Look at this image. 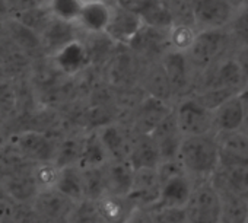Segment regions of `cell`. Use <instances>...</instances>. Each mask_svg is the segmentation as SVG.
Masks as SVG:
<instances>
[{
	"instance_id": "277c9868",
	"label": "cell",
	"mask_w": 248,
	"mask_h": 223,
	"mask_svg": "<svg viewBox=\"0 0 248 223\" xmlns=\"http://www.w3.org/2000/svg\"><path fill=\"white\" fill-rule=\"evenodd\" d=\"M78 203L60 193L57 188H46L38 191L30 203L31 210L50 223H69Z\"/></svg>"
},
{
	"instance_id": "836d02e7",
	"label": "cell",
	"mask_w": 248,
	"mask_h": 223,
	"mask_svg": "<svg viewBox=\"0 0 248 223\" xmlns=\"http://www.w3.org/2000/svg\"><path fill=\"white\" fill-rule=\"evenodd\" d=\"M16 206L18 203L6 193V190L2 185H0V223H3L8 217H11Z\"/></svg>"
},
{
	"instance_id": "d6986e66",
	"label": "cell",
	"mask_w": 248,
	"mask_h": 223,
	"mask_svg": "<svg viewBox=\"0 0 248 223\" xmlns=\"http://www.w3.org/2000/svg\"><path fill=\"white\" fill-rule=\"evenodd\" d=\"M60 193L67 195L76 203H80L85 200V191H83V177L82 169L79 165L64 166L60 168V174L56 182V187Z\"/></svg>"
},
{
	"instance_id": "8fae6325",
	"label": "cell",
	"mask_w": 248,
	"mask_h": 223,
	"mask_svg": "<svg viewBox=\"0 0 248 223\" xmlns=\"http://www.w3.org/2000/svg\"><path fill=\"white\" fill-rule=\"evenodd\" d=\"M143 21L138 14H133L115 3L112 9L111 22L105 35L109 37L112 41L127 44L136 38V35L143 30Z\"/></svg>"
},
{
	"instance_id": "8992f818",
	"label": "cell",
	"mask_w": 248,
	"mask_h": 223,
	"mask_svg": "<svg viewBox=\"0 0 248 223\" xmlns=\"http://www.w3.org/2000/svg\"><path fill=\"white\" fill-rule=\"evenodd\" d=\"M25 159L32 164L54 162L57 146L48 139V136L38 132H24L14 134L8 140Z\"/></svg>"
},
{
	"instance_id": "5b68a950",
	"label": "cell",
	"mask_w": 248,
	"mask_h": 223,
	"mask_svg": "<svg viewBox=\"0 0 248 223\" xmlns=\"http://www.w3.org/2000/svg\"><path fill=\"white\" fill-rule=\"evenodd\" d=\"M194 24L200 31L223 30L229 25L236 6L229 0H191Z\"/></svg>"
},
{
	"instance_id": "f1b7e54d",
	"label": "cell",
	"mask_w": 248,
	"mask_h": 223,
	"mask_svg": "<svg viewBox=\"0 0 248 223\" xmlns=\"http://www.w3.org/2000/svg\"><path fill=\"white\" fill-rule=\"evenodd\" d=\"M82 146H83V140L82 142H76V140L63 142L62 145L57 146V153H56V158H54V164L59 168L79 165L80 155H82Z\"/></svg>"
},
{
	"instance_id": "6da1fadb",
	"label": "cell",
	"mask_w": 248,
	"mask_h": 223,
	"mask_svg": "<svg viewBox=\"0 0 248 223\" xmlns=\"http://www.w3.org/2000/svg\"><path fill=\"white\" fill-rule=\"evenodd\" d=\"M178 159L191 178L210 179L220 165V148L216 134L184 136Z\"/></svg>"
},
{
	"instance_id": "7a4b0ae2",
	"label": "cell",
	"mask_w": 248,
	"mask_h": 223,
	"mask_svg": "<svg viewBox=\"0 0 248 223\" xmlns=\"http://www.w3.org/2000/svg\"><path fill=\"white\" fill-rule=\"evenodd\" d=\"M184 211L187 223H220L222 195L212 178L194 184Z\"/></svg>"
},
{
	"instance_id": "8d00e7d4",
	"label": "cell",
	"mask_w": 248,
	"mask_h": 223,
	"mask_svg": "<svg viewBox=\"0 0 248 223\" xmlns=\"http://www.w3.org/2000/svg\"><path fill=\"white\" fill-rule=\"evenodd\" d=\"M9 12V0H0V16L8 15Z\"/></svg>"
},
{
	"instance_id": "5bb4252c",
	"label": "cell",
	"mask_w": 248,
	"mask_h": 223,
	"mask_svg": "<svg viewBox=\"0 0 248 223\" xmlns=\"http://www.w3.org/2000/svg\"><path fill=\"white\" fill-rule=\"evenodd\" d=\"M105 175H107V185L108 194L124 195L130 194L133 178H135V168L129 162V159H111L105 164Z\"/></svg>"
},
{
	"instance_id": "7c38bea8",
	"label": "cell",
	"mask_w": 248,
	"mask_h": 223,
	"mask_svg": "<svg viewBox=\"0 0 248 223\" xmlns=\"http://www.w3.org/2000/svg\"><path fill=\"white\" fill-rule=\"evenodd\" d=\"M229 40H231L229 34L223 32L222 30L200 31L188 54H191V59L196 64L206 67L210 64V61H213L215 57H217L223 51Z\"/></svg>"
},
{
	"instance_id": "4fadbf2b",
	"label": "cell",
	"mask_w": 248,
	"mask_h": 223,
	"mask_svg": "<svg viewBox=\"0 0 248 223\" xmlns=\"http://www.w3.org/2000/svg\"><path fill=\"white\" fill-rule=\"evenodd\" d=\"M75 30H78L76 25L62 22V21L51 18L48 21V24L44 27V30L38 34L40 40H41L43 51H46L48 56L53 57L63 47H66L72 41L78 40Z\"/></svg>"
},
{
	"instance_id": "9a60e30c",
	"label": "cell",
	"mask_w": 248,
	"mask_h": 223,
	"mask_svg": "<svg viewBox=\"0 0 248 223\" xmlns=\"http://www.w3.org/2000/svg\"><path fill=\"white\" fill-rule=\"evenodd\" d=\"M91 54L88 45L80 40H75L53 56L54 64L66 74H75L80 72L89 63Z\"/></svg>"
},
{
	"instance_id": "4dcf8cb0",
	"label": "cell",
	"mask_w": 248,
	"mask_h": 223,
	"mask_svg": "<svg viewBox=\"0 0 248 223\" xmlns=\"http://www.w3.org/2000/svg\"><path fill=\"white\" fill-rule=\"evenodd\" d=\"M59 174H60V168L54 162L34 165V178L37 181L40 191L46 188H54Z\"/></svg>"
},
{
	"instance_id": "f546056e",
	"label": "cell",
	"mask_w": 248,
	"mask_h": 223,
	"mask_svg": "<svg viewBox=\"0 0 248 223\" xmlns=\"http://www.w3.org/2000/svg\"><path fill=\"white\" fill-rule=\"evenodd\" d=\"M69 223H108L98 211L96 203L91 200H82L78 203Z\"/></svg>"
},
{
	"instance_id": "d4e9b609",
	"label": "cell",
	"mask_w": 248,
	"mask_h": 223,
	"mask_svg": "<svg viewBox=\"0 0 248 223\" xmlns=\"http://www.w3.org/2000/svg\"><path fill=\"white\" fill-rule=\"evenodd\" d=\"M83 2L85 0H46L44 6L51 18L76 25Z\"/></svg>"
},
{
	"instance_id": "484cf974",
	"label": "cell",
	"mask_w": 248,
	"mask_h": 223,
	"mask_svg": "<svg viewBox=\"0 0 248 223\" xmlns=\"http://www.w3.org/2000/svg\"><path fill=\"white\" fill-rule=\"evenodd\" d=\"M99 137L109 155L111 159H129L132 146H127L126 139L121 134V132L112 126L104 127L99 133Z\"/></svg>"
},
{
	"instance_id": "e0dca14e",
	"label": "cell",
	"mask_w": 248,
	"mask_h": 223,
	"mask_svg": "<svg viewBox=\"0 0 248 223\" xmlns=\"http://www.w3.org/2000/svg\"><path fill=\"white\" fill-rule=\"evenodd\" d=\"M159 149L151 134H143L135 145L129 155V162L135 169L140 168H158L161 164Z\"/></svg>"
},
{
	"instance_id": "52a82bcc",
	"label": "cell",
	"mask_w": 248,
	"mask_h": 223,
	"mask_svg": "<svg viewBox=\"0 0 248 223\" xmlns=\"http://www.w3.org/2000/svg\"><path fill=\"white\" fill-rule=\"evenodd\" d=\"M161 178L158 168H140L135 169L133 185L127 195L135 207L152 208L161 194Z\"/></svg>"
},
{
	"instance_id": "ffe728a7",
	"label": "cell",
	"mask_w": 248,
	"mask_h": 223,
	"mask_svg": "<svg viewBox=\"0 0 248 223\" xmlns=\"http://www.w3.org/2000/svg\"><path fill=\"white\" fill-rule=\"evenodd\" d=\"M220 195H222L220 223H248V197L231 191H220Z\"/></svg>"
},
{
	"instance_id": "74e56055",
	"label": "cell",
	"mask_w": 248,
	"mask_h": 223,
	"mask_svg": "<svg viewBox=\"0 0 248 223\" xmlns=\"http://www.w3.org/2000/svg\"><path fill=\"white\" fill-rule=\"evenodd\" d=\"M241 5H242V6H247V8H248V0H241Z\"/></svg>"
},
{
	"instance_id": "2e32d148",
	"label": "cell",
	"mask_w": 248,
	"mask_h": 223,
	"mask_svg": "<svg viewBox=\"0 0 248 223\" xmlns=\"http://www.w3.org/2000/svg\"><path fill=\"white\" fill-rule=\"evenodd\" d=\"M95 203L98 211L108 223H126L135 208L129 197L115 194H107Z\"/></svg>"
},
{
	"instance_id": "4316f807",
	"label": "cell",
	"mask_w": 248,
	"mask_h": 223,
	"mask_svg": "<svg viewBox=\"0 0 248 223\" xmlns=\"http://www.w3.org/2000/svg\"><path fill=\"white\" fill-rule=\"evenodd\" d=\"M232 41L238 43L242 47H248V8L238 6L229 25L226 27Z\"/></svg>"
},
{
	"instance_id": "3957f363",
	"label": "cell",
	"mask_w": 248,
	"mask_h": 223,
	"mask_svg": "<svg viewBox=\"0 0 248 223\" xmlns=\"http://www.w3.org/2000/svg\"><path fill=\"white\" fill-rule=\"evenodd\" d=\"M175 119L184 136H202L215 132L213 111L199 99L183 101L175 111Z\"/></svg>"
},
{
	"instance_id": "d590c367",
	"label": "cell",
	"mask_w": 248,
	"mask_h": 223,
	"mask_svg": "<svg viewBox=\"0 0 248 223\" xmlns=\"http://www.w3.org/2000/svg\"><path fill=\"white\" fill-rule=\"evenodd\" d=\"M235 61L238 63L242 76L245 79V82H248V47H242L238 53V57L235 59Z\"/></svg>"
},
{
	"instance_id": "603a6c76",
	"label": "cell",
	"mask_w": 248,
	"mask_h": 223,
	"mask_svg": "<svg viewBox=\"0 0 248 223\" xmlns=\"http://www.w3.org/2000/svg\"><path fill=\"white\" fill-rule=\"evenodd\" d=\"M143 25L148 28L167 31L174 24V16L168 8L167 0L164 2H148L143 11L140 12Z\"/></svg>"
},
{
	"instance_id": "44dd1931",
	"label": "cell",
	"mask_w": 248,
	"mask_h": 223,
	"mask_svg": "<svg viewBox=\"0 0 248 223\" xmlns=\"http://www.w3.org/2000/svg\"><path fill=\"white\" fill-rule=\"evenodd\" d=\"M199 34H200V30L194 24L174 22L167 30V41L170 43L174 51L187 54L193 48Z\"/></svg>"
},
{
	"instance_id": "ba28073f",
	"label": "cell",
	"mask_w": 248,
	"mask_h": 223,
	"mask_svg": "<svg viewBox=\"0 0 248 223\" xmlns=\"http://www.w3.org/2000/svg\"><path fill=\"white\" fill-rule=\"evenodd\" d=\"M114 6L107 0H85L78 18V31L86 35H105L111 22Z\"/></svg>"
},
{
	"instance_id": "d6a6232c",
	"label": "cell",
	"mask_w": 248,
	"mask_h": 223,
	"mask_svg": "<svg viewBox=\"0 0 248 223\" xmlns=\"http://www.w3.org/2000/svg\"><path fill=\"white\" fill-rule=\"evenodd\" d=\"M16 105L15 89L5 80H0V114L12 111Z\"/></svg>"
},
{
	"instance_id": "9c48e42d",
	"label": "cell",
	"mask_w": 248,
	"mask_h": 223,
	"mask_svg": "<svg viewBox=\"0 0 248 223\" xmlns=\"http://www.w3.org/2000/svg\"><path fill=\"white\" fill-rule=\"evenodd\" d=\"M247 121L245 101L241 93H235L213 109L215 133L238 132Z\"/></svg>"
},
{
	"instance_id": "f35d334b",
	"label": "cell",
	"mask_w": 248,
	"mask_h": 223,
	"mask_svg": "<svg viewBox=\"0 0 248 223\" xmlns=\"http://www.w3.org/2000/svg\"><path fill=\"white\" fill-rule=\"evenodd\" d=\"M149 2H164V0H149Z\"/></svg>"
},
{
	"instance_id": "30bf717a",
	"label": "cell",
	"mask_w": 248,
	"mask_h": 223,
	"mask_svg": "<svg viewBox=\"0 0 248 223\" xmlns=\"http://www.w3.org/2000/svg\"><path fill=\"white\" fill-rule=\"evenodd\" d=\"M194 184L188 174L171 177L162 181L159 198L152 208H184L190 200Z\"/></svg>"
},
{
	"instance_id": "83f0119b",
	"label": "cell",
	"mask_w": 248,
	"mask_h": 223,
	"mask_svg": "<svg viewBox=\"0 0 248 223\" xmlns=\"http://www.w3.org/2000/svg\"><path fill=\"white\" fill-rule=\"evenodd\" d=\"M216 77H217V86L216 88H223V89H229L233 92H236L235 89L239 88L245 82L242 72H241L238 63L235 61V59L225 61L220 66Z\"/></svg>"
},
{
	"instance_id": "cb8c5ba5",
	"label": "cell",
	"mask_w": 248,
	"mask_h": 223,
	"mask_svg": "<svg viewBox=\"0 0 248 223\" xmlns=\"http://www.w3.org/2000/svg\"><path fill=\"white\" fill-rule=\"evenodd\" d=\"M83 177V191L85 200L98 201L104 195L108 194L107 185V175H105V165L98 168H80Z\"/></svg>"
},
{
	"instance_id": "7402d4cb",
	"label": "cell",
	"mask_w": 248,
	"mask_h": 223,
	"mask_svg": "<svg viewBox=\"0 0 248 223\" xmlns=\"http://www.w3.org/2000/svg\"><path fill=\"white\" fill-rule=\"evenodd\" d=\"M109 161V155L99 137L98 133H92L91 136L83 139L82 155L79 161L80 168H98L104 166Z\"/></svg>"
},
{
	"instance_id": "1f68e13d",
	"label": "cell",
	"mask_w": 248,
	"mask_h": 223,
	"mask_svg": "<svg viewBox=\"0 0 248 223\" xmlns=\"http://www.w3.org/2000/svg\"><path fill=\"white\" fill-rule=\"evenodd\" d=\"M155 223H187L184 208H152Z\"/></svg>"
},
{
	"instance_id": "ac0fdd59",
	"label": "cell",
	"mask_w": 248,
	"mask_h": 223,
	"mask_svg": "<svg viewBox=\"0 0 248 223\" xmlns=\"http://www.w3.org/2000/svg\"><path fill=\"white\" fill-rule=\"evenodd\" d=\"M164 70L172 90H181L188 83V64L184 53L171 51L164 57Z\"/></svg>"
},
{
	"instance_id": "e575fe53",
	"label": "cell",
	"mask_w": 248,
	"mask_h": 223,
	"mask_svg": "<svg viewBox=\"0 0 248 223\" xmlns=\"http://www.w3.org/2000/svg\"><path fill=\"white\" fill-rule=\"evenodd\" d=\"M126 223H155L152 211L143 207H135Z\"/></svg>"
}]
</instances>
